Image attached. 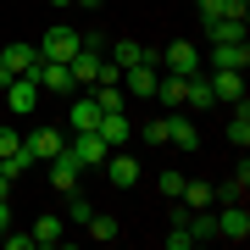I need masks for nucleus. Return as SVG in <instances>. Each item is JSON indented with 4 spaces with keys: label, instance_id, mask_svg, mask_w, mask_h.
Wrapping results in <instances>:
<instances>
[{
    "label": "nucleus",
    "instance_id": "obj_1",
    "mask_svg": "<svg viewBox=\"0 0 250 250\" xmlns=\"http://www.w3.org/2000/svg\"><path fill=\"white\" fill-rule=\"evenodd\" d=\"M39 83H34V72H17V78H6V89H0V100H6V111L11 117H34L39 111Z\"/></svg>",
    "mask_w": 250,
    "mask_h": 250
},
{
    "label": "nucleus",
    "instance_id": "obj_2",
    "mask_svg": "<svg viewBox=\"0 0 250 250\" xmlns=\"http://www.w3.org/2000/svg\"><path fill=\"white\" fill-rule=\"evenodd\" d=\"M78 45H83L78 28L56 22V28H45V39H39V56H45V62H72V56H78Z\"/></svg>",
    "mask_w": 250,
    "mask_h": 250
},
{
    "label": "nucleus",
    "instance_id": "obj_3",
    "mask_svg": "<svg viewBox=\"0 0 250 250\" xmlns=\"http://www.w3.org/2000/svg\"><path fill=\"white\" fill-rule=\"evenodd\" d=\"M34 83H39L45 95H78L72 67H67V62H45V56H39V67H34Z\"/></svg>",
    "mask_w": 250,
    "mask_h": 250
},
{
    "label": "nucleus",
    "instance_id": "obj_4",
    "mask_svg": "<svg viewBox=\"0 0 250 250\" xmlns=\"http://www.w3.org/2000/svg\"><path fill=\"white\" fill-rule=\"evenodd\" d=\"M45 167H50V189H62V195H72V189H78V178H83V161L72 156L67 145H62V150H56L50 161H45Z\"/></svg>",
    "mask_w": 250,
    "mask_h": 250
},
{
    "label": "nucleus",
    "instance_id": "obj_5",
    "mask_svg": "<svg viewBox=\"0 0 250 250\" xmlns=\"http://www.w3.org/2000/svg\"><path fill=\"white\" fill-rule=\"evenodd\" d=\"M156 78L161 72H156V56H150V62H139V67L123 72V95L128 100H156Z\"/></svg>",
    "mask_w": 250,
    "mask_h": 250
},
{
    "label": "nucleus",
    "instance_id": "obj_6",
    "mask_svg": "<svg viewBox=\"0 0 250 250\" xmlns=\"http://www.w3.org/2000/svg\"><path fill=\"white\" fill-rule=\"evenodd\" d=\"M156 62L167 67V72H178V78H195V72H200V56H195V45H189V39H172Z\"/></svg>",
    "mask_w": 250,
    "mask_h": 250
},
{
    "label": "nucleus",
    "instance_id": "obj_7",
    "mask_svg": "<svg viewBox=\"0 0 250 250\" xmlns=\"http://www.w3.org/2000/svg\"><path fill=\"white\" fill-rule=\"evenodd\" d=\"M67 150H72V156H78V161H83V167H100V161H106V156H111V145H106V139H100V134H95V128H83V134H72V139H67Z\"/></svg>",
    "mask_w": 250,
    "mask_h": 250
},
{
    "label": "nucleus",
    "instance_id": "obj_8",
    "mask_svg": "<svg viewBox=\"0 0 250 250\" xmlns=\"http://www.w3.org/2000/svg\"><path fill=\"white\" fill-rule=\"evenodd\" d=\"M217 239H233V245H245V239H250V211H245V200L217 211Z\"/></svg>",
    "mask_w": 250,
    "mask_h": 250
},
{
    "label": "nucleus",
    "instance_id": "obj_9",
    "mask_svg": "<svg viewBox=\"0 0 250 250\" xmlns=\"http://www.w3.org/2000/svg\"><path fill=\"white\" fill-rule=\"evenodd\" d=\"M206 83H211V100H233V106L245 100V72H228V67H217Z\"/></svg>",
    "mask_w": 250,
    "mask_h": 250
},
{
    "label": "nucleus",
    "instance_id": "obj_10",
    "mask_svg": "<svg viewBox=\"0 0 250 250\" xmlns=\"http://www.w3.org/2000/svg\"><path fill=\"white\" fill-rule=\"evenodd\" d=\"M95 134L106 139V145H128V139H134V123H128V111H100Z\"/></svg>",
    "mask_w": 250,
    "mask_h": 250
},
{
    "label": "nucleus",
    "instance_id": "obj_11",
    "mask_svg": "<svg viewBox=\"0 0 250 250\" xmlns=\"http://www.w3.org/2000/svg\"><path fill=\"white\" fill-rule=\"evenodd\" d=\"M0 67H6L11 78H17V72H34L39 67V45H17V39H11V45L0 50Z\"/></svg>",
    "mask_w": 250,
    "mask_h": 250
},
{
    "label": "nucleus",
    "instance_id": "obj_12",
    "mask_svg": "<svg viewBox=\"0 0 250 250\" xmlns=\"http://www.w3.org/2000/svg\"><path fill=\"white\" fill-rule=\"evenodd\" d=\"M100 167H106L111 189H134V184H139V161H134V156H106Z\"/></svg>",
    "mask_w": 250,
    "mask_h": 250
},
{
    "label": "nucleus",
    "instance_id": "obj_13",
    "mask_svg": "<svg viewBox=\"0 0 250 250\" xmlns=\"http://www.w3.org/2000/svg\"><path fill=\"white\" fill-rule=\"evenodd\" d=\"M22 145H28V156H34V161H50L67 139H62V128H39V134H28Z\"/></svg>",
    "mask_w": 250,
    "mask_h": 250
},
{
    "label": "nucleus",
    "instance_id": "obj_14",
    "mask_svg": "<svg viewBox=\"0 0 250 250\" xmlns=\"http://www.w3.org/2000/svg\"><path fill=\"white\" fill-rule=\"evenodd\" d=\"M139 62H150V50H145L139 39H117V45H111V67L117 72H128V67H139Z\"/></svg>",
    "mask_w": 250,
    "mask_h": 250
},
{
    "label": "nucleus",
    "instance_id": "obj_15",
    "mask_svg": "<svg viewBox=\"0 0 250 250\" xmlns=\"http://www.w3.org/2000/svg\"><path fill=\"white\" fill-rule=\"evenodd\" d=\"M211 28V45H239L245 39V17H206Z\"/></svg>",
    "mask_w": 250,
    "mask_h": 250
},
{
    "label": "nucleus",
    "instance_id": "obj_16",
    "mask_svg": "<svg viewBox=\"0 0 250 250\" xmlns=\"http://www.w3.org/2000/svg\"><path fill=\"white\" fill-rule=\"evenodd\" d=\"M250 62V45L239 39V45H211V67H228V72H245Z\"/></svg>",
    "mask_w": 250,
    "mask_h": 250
},
{
    "label": "nucleus",
    "instance_id": "obj_17",
    "mask_svg": "<svg viewBox=\"0 0 250 250\" xmlns=\"http://www.w3.org/2000/svg\"><path fill=\"white\" fill-rule=\"evenodd\" d=\"M67 123H72V134H83V128H95V123H100V100H95V95H83V100H72V111H67Z\"/></svg>",
    "mask_w": 250,
    "mask_h": 250
},
{
    "label": "nucleus",
    "instance_id": "obj_18",
    "mask_svg": "<svg viewBox=\"0 0 250 250\" xmlns=\"http://www.w3.org/2000/svg\"><path fill=\"white\" fill-rule=\"evenodd\" d=\"M167 145H178V150H195V123H189V117H167Z\"/></svg>",
    "mask_w": 250,
    "mask_h": 250
},
{
    "label": "nucleus",
    "instance_id": "obj_19",
    "mask_svg": "<svg viewBox=\"0 0 250 250\" xmlns=\"http://www.w3.org/2000/svg\"><path fill=\"white\" fill-rule=\"evenodd\" d=\"M228 139L239 145V150L250 145V100H239V111H233V123H228Z\"/></svg>",
    "mask_w": 250,
    "mask_h": 250
},
{
    "label": "nucleus",
    "instance_id": "obj_20",
    "mask_svg": "<svg viewBox=\"0 0 250 250\" xmlns=\"http://www.w3.org/2000/svg\"><path fill=\"white\" fill-rule=\"evenodd\" d=\"M28 233H34V245H62V217H39Z\"/></svg>",
    "mask_w": 250,
    "mask_h": 250
},
{
    "label": "nucleus",
    "instance_id": "obj_21",
    "mask_svg": "<svg viewBox=\"0 0 250 250\" xmlns=\"http://www.w3.org/2000/svg\"><path fill=\"white\" fill-rule=\"evenodd\" d=\"M184 206H189V211H206V206H211V184H189L184 178V195H178Z\"/></svg>",
    "mask_w": 250,
    "mask_h": 250
},
{
    "label": "nucleus",
    "instance_id": "obj_22",
    "mask_svg": "<svg viewBox=\"0 0 250 250\" xmlns=\"http://www.w3.org/2000/svg\"><path fill=\"white\" fill-rule=\"evenodd\" d=\"M28 167H34V156H28V145H22V150H17V156H0V172H6V178H11V184H17V178H22V172H28Z\"/></svg>",
    "mask_w": 250,
    "mask_h": 250
},
{
    "label": "nucleus",
    "instance_id": "obj_23",
    "mask_svg": "<svg viewBox=\"0 0 250 250\" xmlns=\"http://www.w3.org/2000/svg\"><path fill=\"white\" fill-rule=\"evenodd\" d=\"M189 233H195V245L200 239H217V217L211 211H189Z\"/></svg>",
    "mask_w": 250,
    "mask_h": 250
},
{
    "label": "nucleus",
    "instance_id": "obj_24",
    "mask_svg": "<svg viewBox=\"0 0 250 250\" xmlns=\"http://www.w3.org/2000/svg\"><path fill=\"white\" fill-rule=\"evenodd\" d=\"M89 217H95V206L83 200L78 189H72V195H67V223H78V228H83V223H89Z\"/></svg>",
    "mask_w": 250,
    "mask_h": 250
},
{
    "label": "nucleus",
    "instance_id": "obj_25",
    "mask_svg": "<svg viewBox=\"0 0 250 250\" xmlns=\"http://www.w3.org/2000/svg\"><path fill=\"white\" fill-rule=\"evenodd\" d=\"M83 228H89V239H100V245H111V239H117V223H111V217H100V211H95Z\"/></svg>",
    "mask_w": 250,
    "mask_h": 250
},
{
    "label": "nucleus",
    "instance_id": "obj_26",
    "mask_svg": "<svg viewBox=\"0 0 250 250\" xmlns=\"http://www.w3.org/2000/svg\"><path fill=\"white\" fill-rule=\"evenodd\" d=\"M156 189H161L167 200H178V195H184V172H161V178H156Z\"/></svg>",
    "mask_w": 250,
    "mask_h": 250
},
{
    "label": "nucleus",
    "instance_id": "obj_27",
    "mask_svg": "<svg viewBox=\"0 0 250 250\" xmlns=\"http://www.w3.org/2000/svg\"><path fill=\"white\" fill-rule=\"evenodd\" d=\"M145 145H167V117H150L145 123Z\"/></svg>",
    "mask_w": 250,
    "mask_h": 250
},
{
    "label": "nucleus",
    "instance_id": "obj_28",
    "mask_svg": "<svg viewBox=\"0 0 250 250\" xmlns=\"http://www.w3.org/2000/svg\"><path fill=\"white\" fill-rule=\"evenodd\" d=\"M22 150V139H17V128H6L0 123V156H17Z\"/></svg>",
    "mask_w": 250,
    "mask_h": 250
},
{
    "label": "nucleus",
    "instance_id": "obj_29",
    "mask_svg": "<svg viewBox=\"0 0 250 250\" xmlns=\"http://www.w3.org/2000/svg\"><path fill=\"white\" fill-rule=\"evenodd\" d=\"M189 245H195V233H189V223H184V228H172V233H167V250H189Z\"/></svg>",
    "mask_w": 250,
    "mask_h": 250
},
{
    "label": "nucleus",
    "instance_id": "obj_30",
    "mask_svg": "<svg viewBox=\"0 0 250 250\" xmlns=\"http://www.w3.org/2000/svg\"><path fill=\"white\" fill-rule=\"evenodd\" d=\"M200 17H228V0H195Z\"/></svg>",
    "mask_w": 250,
    "mask_h": 250
},
{
    "label": "nucleus",
    "instance_id": "obj_31",
    "mask_svg": "<svg viewBox=\"0 0 250 250\" xmlns=\"http://www.w3.org/2000/svg\"><path fill=\"white\" fill-rule=\"evenodd\" d=\"M11 228V200H0V233Z\"/></svg>",
    "mask_w": 250,
    "mask_h": 250
},
{
    "label": "nucleus",
    "instance_id": "obj_32",
    "mask_svg": "<svg viewBox=\"0 0 250 250\" xmlns=\"http://www.w3.org/2000/svg\"><path fill=\"white\" fill-rule=\"evenodd\" d=\"M78 6H100V0H78Z\"/></svg>",
    "mask_w": 250,
    "mask_h": 250
},
{
    "label": "nucleus",
    "instance_id": "obj_33",
    "mask_svg": "<svg viewBox=\"0 0 250 250\" xmlns=\"http://www.w3.org/2000/svg\"><path fill=\"white\" fill-rule=\"evenodd\" d=\"M50 6H72V0H50Z\"/></svg>",
    "mask_w": 250,
    "mask_h": 250
},
{
    "label": "nucleus",
    "instance_id": "obj_34",
    "mask_svg": "<svg viewBox=\"0 0 250 250\" xmlns=\"http://www.w3.org/2000/svg\"><path fill=\"white\" fill-rule=\"evenodd\" d=\"M0 123H6V117H0Z\"/></svg>",
    "mask_w": 250,
    "mask_h": 250
}]
</instances>
